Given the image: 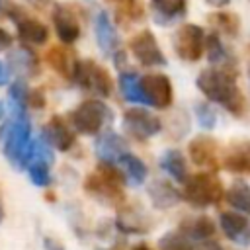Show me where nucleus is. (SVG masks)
Masks as SVG:
<instances>
[{
  "mask_svg": "<svg viewBox=\"0 0 250 250\" xmlns=\"http://www.w3.org/2000/svg\"><path fill=\"white\" fill-rule=\"evenodd\" d=\"M43 246H45V250H64L57 240H53V238H45L43 240Z\"/></svg>",
  "mask_w": 250,
  "mask_h": 250,
  "instance_id": "obj_38",
  "label": "nucleus"
},
{
  "mask_svg": "<svg viewBox=\"0 0 250 250\" xmlns=\"http://www.w3.org/2000/svg\"><path fill=\"white\" fill-rule=\"evenodd\" d=\"M188 152H189L191 162L197 166H207V168L219 166V158H217L219 148H217L215 139L209 135H197L195 139H191Z\"/></svg>",
  "mask_w": 250,
  "mask_h": 250,
  "instance_id": "obj_13",
  "label": "nucleus"
},
{
  "mask_svg": "<svg viewBox=\"0 0 250 250\" xmlns=\"http://www.w3.org/2000/svg\"><path fill=\"white\" fill-rule=\"evenodd\" d=\"M94 31H96V41H98L100 49H102L105 55L115 53V49H117V45H119V35H117V29H115L113 21L109 20V14H107V12L102 10V12L96 14Z\"/></svg>",
  "mask_w": 250,
  "mask_h": 250,
  "instance_id": "obj_14",
  "label": "nucleus"
},
{
  "mask_svg": "<svg viewBox=\"0 0 250 250\" xmlns=\"http://www.w3.org/2000/svg\"><path fill=\"white\" fill-rule=\"evenodd\" d=\"M123 129L135 139L145 141L160 133L162 121L145 107H129L123 111Z\"/></svg>",
  "mask_w": 250,
  "mask_h": 250,
  "instance_id": "obj_8",
  "label": "nucleus"
},
{
  "mask_svg": "<svg viewBox=\"0 0 250 250\" xmlns=\"http://www.w3.org/2000/svg\"><path fill=\"white\" fill-rule=\"evenodd\" d=\"M119 90L127 102L133 104H148L141 86V78L137 72H119Z\"/></svg>",
  "mask_w": 250,
  "mask_h": 250,
  "instance_id": "obj_26",
  "label": "nucleus"
},
{
  "mask_svg": "<svg viewBox=\"0 0 250 250\" xmlns=\"http://www.w3.org/2000/svg\"><path fill=\"white\" fill-rule=\"evenodd\" d=\"M150 2L154 8V20L160 25H166L168 20L184 16L186 12V0H150Z\"/></svg>",
  "mask_w": 250,
  "mask_h": 250,
  "instance_id": "obj_28",
  "label": "nucleus"
},
{
  "mask_svg": "<svg viewBox=\"0 0 250 250\" xmlns=\"http://www.w3.org/2000/svg\"><path fill=\"white\" fill-rule=\"evenodd\" d=\"M223 166L229 172H250V141H236L223 156Z\"/></svg>",
  "mask_w": 250,
  "mask_h": 250,
  "instance_id": "obj_18",
  "label": "nucleus"
},
{
  "mask_svg": "<svg viewBox=\"0 0 250 250\" xmlns=\"http://www.w3.org/2000/svg\"><path fill=\"white\" fill-rule=\"evenodd\" d=\"M123 174L111 164V162H100L98 170L92 172L86 180H84V189L96 197L98 201H102L104 205H111V207H119L125 201L123 195Z\"/></svg>",
  "mask_w": 250,
  "mask_h": 250,
  "instance_id": "obj_2",
  "label": "nucleus"
},
{
  "mask_svg": "<svg viewBox=\"0 0 250 250\" xmlns=\"http://www.w3.org/2000/svg\"><path fill=\"white\" fill-rule=\"evenodd\" d=\"M133 250H150V248H148L146 244H139V246H135Z\"/></svg>",
  "mask_w": 250,
  "mask_h": 250,
  "instance_id": "obj_42",
  "label": "nucleus"
},
{
  "mask_svg": "<svg viewBox=\"0 0 250 250\" xmlns=\"http://www.w3.org/2000/svg\"><path fill=\"white\" fill-rule=\"evenodd\" d=\"M117 162L125 168V172H127V176H129L131 184L139 186V184H143V182H145V178H146L148 170H146V164H145L139 156H135V154H131V152H123V154L119 156V160H117Z\"/></svg>",
  "mask_w": 250,
  "mask_h": 250,
  "instance_id": "obj_29",
  "label": "nucleus"
},
{
  "mask_svg": "<svg viewBox=\"0 0 250 250\" xmlns=\"http://www.w3.org/2000/svg\"><path fill=\"white\" fill-rule=\"evenodd\" d=\"M195 115H197V121L203 129H213L217 125V111L209 104H197L195 105Z\"/></svg>",
  "mask_w": 250,
  "mask_h": 250,
  "instance_id": "obj_35",
  "label": "nucleus"
},
{
  "mask_svg": "<svg viewBox=\"0 0 250 250\" xmlns=\"http://www.w3.org/2000/svg\"><path fill=\"white\" fill-rule=\"evenodd\" d=\"M207 20L227 35H236L240 29V20L232 12H215V14H209Z\"/></svg>",
  "mask_w": 250,
  "mask_h": 250,
  "instance_id": "obj_31",
  "label": "nucleus"
},
{
  "mask_svg": "<svg viewBox=\"0 0 250 250\" xmlns=\"http://www.w3.org/2000/svg\"><path fill=\"white\" fill-rule=\"evenodd\" d=\"M4 115H6V107H4V102H0V121L4 119Z\"/></svg>",
  "mask_w": 250,
  "mask_h": 250,
  "instance_id": "obj_41",
  "label": "nucleus"
},
{
  "mask_svg": "<svg viewBox=\"0 0 250 250\" xmlns=\"http://www.w3.org/2000/svg\"><path fill=\"white\" fill-rule=\"evenodd\" d=\"M51 164L45 162V160H39V158H33L29 160L27 164V174H29V180L39 186V188H45L51 184V172H49Z\"/></svg>",
  "mask_w": 250,
  "mask_h": 250,
  "instance_id": "obj_32",
  "label": "nucleus"
},
{
  "mask_svg": "<svg viewBox=\"0 0 250 250\" xmlns=\"http://www.w3.org/2000/svg\"><path fill=\"white\" fill-rule=\"evenodd\" d=\"M184 199L193 207H209L223 199V184L213 172H199L186 178Z\"/></svg>",
  "mask_w": 250,
  "mask_h": 250,
  "instance_id": "obj_4",
  "label": "nucleus"
},
{
  "mask_svg": "<svg viewBox=\"0 0 250 250\" xmlns=\"http://www.w3.org/2000/svg\"><path fill=\"white\" fill-rule=\"evenodd\" d=\"M8 78H10V68H6L4 62H0V86H4L8 82Z\"/></svg>",
  "mask_w": 250,
  "mask_h": 250,
  "instance_id": "obj_39",
  "label": "nucleus"
},
{
  "mask_svg": "<svg viewBox=\"0 0 250 250\" xmlns=\"http://www.w3.org/2000/svg\"><path fill=\"white\" fill-rule=\"evenodd\" d=\"M72 80L78 86H82L84 90L98 94L100 98H107L113 90V82H111L109 72L102 64H98L96 61H90V59L76 62Z\"/></svg>",
  "mask_w": 250,
  "mask_h": 250,
  "instance_id": "obj_6",
  "label": "nucleus"
},
{
  "mask_svg": "<svg viewBox=\"0 0 250 250\" xmlns=\"http://www.w3.org/2000/svg\"><path fill=\"white\" fill-rule=\"evenodd\" d=\"M107 121H111V109L100 100H86L70 111V123L82 135H98Z\"/></svg>",
  "mask_w": 250,
  "mask_h": 250,
  "instance_id": "obj_5",
  "label": "nucleus"
},
{
  "mask_svg": "<svg viewBox=\"0 0 250 250\" xmlns=\"http://www.w3.org/2000/svg\"><path fill=\"white\" fill-rule=\"evenodd\" d=\"M225 199L236 211L250 215V186L244 180H234L225 193Z\"/></svg>",
  "mask_w": 250,
  "mask_h": 250,
  "instance_id": "obj_27",
  "label": "nucleus"
},
{
  "mask_svg": "<svg viewBox=\"0 0 250 250\" xmlns=\"http://www.w3.org/2000/svg\"><path fill=\"white\" fill-rule=\"evenodd\" d=\"M41 137H43L53 148H57V150H61V152L70 150V148L74 146V141H76L72 129H70V127L66 125V121H64L62 117H59V115L51 117V121L43 127Z\"/></svg>",
  "mask_w": 250,
  "mask_h": 250,
  "instance_id": "obj_12",
  "label": "nucleus"
},
{
  "mask_svg": "<svg viewBox=\"0 0 250 250\" xmlns=\"http://www.w3.org/2000/svg\"><path fill=\"white\" fill-rule=\"evenodd\" d=\"M53 23H55V31H57L59 39L64 45H70V43H74L80 37L78 18H76V14L68 6H62V4L55 6V10H53Z\"/></svg>",
  "mask_w": 250,
  "mask_h": 250,
  "instance_id": "obj_11",
  "label": "nucleus"
},
{
  "mask_svg": "<svg viewBox=\"0 0 250 250\" xmlns=\"http://www.w3.org/2000/svg\"><path fill=\"white\" fill-rule=\"evenodd\" d=\"M180 230L186 232L191 240H207L215 234L217 227L207 215H197V217H191V219L184 221Z\"/></svg>",
  "mask_w": 250,
  "mask_h": 250,
  "instance_id": "obj_23",
  "label": "nucleus"
},
{
  "mask_svg": "<svg viewBox=\"0 0 250 250\" xmlns=\"http://www.w3.org/2000/svg\"><path fill=\"white\" fill-rule=\"evenodd\" d=\"M115 225L121 232H129V234H141L150 230V219L143 213V209H123L119 211Z\"/></svg>",
  "mask_w": 250,
  "mask_h": 250,
  "instance_id": "obj_21",
  "label": "nucleus"
},
{
  "mask_svg": "<svg viewBox=\"0 0 250 250\" xmlns=\"http://www.w3.org/2000/svg\"><path fill=\"white\" fill-rule=\"evenodd\" d=\"M209 6H215V8H223V6H229L230 0H205Z\"/></svg>",
  "mask_w": 250,
  "mask_h": 250,
  "instance_id": "obj_40",
  "label": "nucleus"
},
{
  "mask_svg": "<svg viewBox=\"0 0 250 250\" xmlns=\"http://www.w3.org/2000/svg\"><path fill=\"white\" fill-rule=\"evenodd\" d=\"M37 2H43L45 4V2H51V0H37Z\"/></svg>",
  "mask_w": 250,
  "mask_h": 250,
  "instance_id": "obj_44",
  "label": "nucleus"
},
{
  "mask_svg": "<svg viewBox=\"0 0 250 250\" xmlns=\"http://www.w3.org/2000/svg\"><path fill=\"white\" fill-rule=\"evenodd\" d=\"M195 86L203 96L221 107H225L232 115H242L246 111V100L240 92L236 78L227 68H205L197 74Z\"/></svg>",
  "mask_w": 250,
  "mask_h": 250,
  "instance_id": "obj_1",
  "label": "nucleus"
},
{
  "mask_svg": "<svg viewBox=\"0 0 250 250\" xmlns=\"http://www.w3.org/2000/svg\"><path fill=\"white\" fill-rule=\"evenodd\" d=\"M221 230L225 236L240 246L250 244V221L238 213H223L221 215Z\"/></svg>",
  "mask_w": 250,
  "mask_h": 250,
  "instance_id": "obj_16",
  "label": "nucleus"
},
{
  "mask_svg": "<svg viewBox=\"0 0 250 250\" xmlns=\"http://www.w3.org/2000/svg\"><path fill=\"white\" fill-rule=\"evenodd\" d=\"M129 49L135 55V59L145 66H164L166 64V57H164L162 49L158 47L154 35L148 29L137 33L129 41Z\"/></svg>",
  "mask_w": 250,
  "mask_h": 250,
  "instance_id": "obj_9",
  "label": "nucleus"
},
{
  "mask_svg": "<svg viewBox=\"0 0 250 250\" xmlns=\"http://www.w3.org/2000/svg\"><path fill=\"white\" fill-rule=\"evenodd\" d=\"M117 6V14L125 20H137L143 16V6L137 0H109Z\"/></svg>",
  "mask_w": 250,
  "mask_h": 250,
  "instance_id": "obj_33",
  "label": "nucleus"
},
{
  "mask_svg": "<svg viewBox=\"0 0 250 250\" xmlns=\"http://www.w3.org/2000/svg\"><path fill=\"white\" fill-rule=\"evenodd\" d=\"M123 152H127V143L115 131H105V133H102L98 137V141H96V156L100 158V162L115 164Z\"/></svg>",
  "mask_w": 250,
  "mask_h": 250,
  "instance_id": "obj_15",
  "label": "nucleus"
},
{
  "mask_svg": "<svg viewBox=\"0 0 250 250\" xmlns=\"http://www.w3.org/2000/svg\"><path fill=\"white\" fill-rule=\"evenodd\" d=\"M8 68H12L14 72H18L20 76H25V78L27 76H35L39 72V59L31 49L20 47V49L10 53Z\"/></svg>",
  "mask_w": 250,
  "mask_h": 250,
  "instance_id": "obj_19",
  "label": "nucleus"
},
{
  "mask_svg": "<svg viewBox=\"0 0 250 250\" xmlns=\"http://www.w3.org/2000/svg\"><path fill=\"white\" fill-rule=\"evenodd\" d=\"M4 221V205H2V201H0V223Z\"/></svg>",
  "mask_w": 250,
  "mask_h": 250,
  "instance_id": "obj_43",
  "label": "nucleus"
},
{
  "mask_svg": "<svg viewBox=\"0 0 250 250\" xmlns=\"http://www.w3.org/2000/svg\"><path fill=\"white\" fill-rule=\"evenodd\" d=\"M27 96H29V88L27 84L18 78L16 82H12V86L8 88V98H10V104H18V105H27Z\"/></svg>",
  "mask_w": 250,
  "mask_h": 250,
  "instance_id": "obj_34",
  "label": "nucleus"
},
{
  "mask_svg": "<svg viewBox=\"0 0 250 250\" xmlns=\"http://www.w3.org/2000/svg\"><path fill=\"white\" fill-rule=\"evenodd\" d=\"M148 197H150V203L156 207V209H170L174 205H178L184 195L168 182V180H154L148 184Z\"/></svg>",
  "mask_w": 250,
  "mask_h": 250,
  "instance_id": "obj_17",
  "label": "nucleus"
},
{
  "mask_svg": "<svg viewBox=\"0 0 250 250\" xmlns=\"http://www.w3.org/2000/svg\"><path fill=\"white\" fill-rule=\"evenodd\" d=\"M248 78H250V72H248Z\"/></svg>",
  "mask_w": 250,
  "mask_h": 250,
  "instance_id": "obj_46",
  "label": "nucleus"
},
{
  "mask_svg": "<svg viewBox=\"0 0 250 250\" xmlns=\"http://www.w3.org/2000/svg\"><path fill=\"white\" fill-rule=\"evenodd\" d=\"M16 27H18V35L21 41L31 43V45H43L49 39V29L45 23H41L39 20L33 18H25L20 16L16 20Z\"/></svg>",
  "mask_w": 250,
  "mask_h": 250,
  "instance_id": "obj_20",
  "label": "nucleus"
},
{
  "mask_svg": "<svg viewBox=\"0 0 250 250\" xmlns=\"http://www.w3.org/2000/svg\"><path fill=\"white\" fill-rule=\"evenodd\" d=\"M4 154L18 168L29 164L33 154V141H31V123L25 113L14 115L10 125L4 129Z\"/></svg>",
  "mask_w": 250,
  "mask_h": 250,
  "instance_id": "obj_3",
  "label": "nucleus"
},
{
  "mask_svg": "<svg viewBox=\"0 0 250 250\" xmlns=\"http://www.w3.org/2000/svg\"><path fill=\"white\" fill-rule=\"evenodd\" d=\"M98 250H105V248H98Z\"/></svg>",
  "mask_w": 250,
  "mask_h": 250,
  "instance_id": "obj_45",
  "label": "nucleus"
},
{
  "mask_svg": "<svg viewBox=\"0 0 250 250\" xmlns=\"http://www.w3.org/2000/svg\"><path fill=\"white\" fill-rule=\"evenodd\" d=\"M158 250H193V242L186 232L170 230L158 238Z\"/></svg>",
  "mask_w": 250,
  "mask_h": 250,
  "instance_id": "obj_30",
  "label": "nucleus"
},
{
  "mask_svg": "<svg viewBox=\"0 0 250 250\" xmlns=\"http://www.w3.org/2000/svg\"><path fill=\"white\" fill-rule=\"evenodd\" d=\"M141 86L146 102L156 109H166L174 100L172 82L164 74H145L141 76Z\"/></svg>",
  "mask_w": 250,
  "mask_h": 250,
  "instance_id": "obj_10",
  "label": "nucleus"
},
{
  "mask_svg": "<svg viewBox=\"0 0 250 250\" xmlns=\"http://www.w3.org/2000/svg\"><path fill=\"white\" fill-rule=\"evenodd\" d=\"M205 49V33L195 23H182L174 35V51L182 61L195 62Z\"/></svg>",
  "mask_w": 250,
  "mask_h": 250,
  "instance_id": "obj_7",
  "label": "nucleus"
},
{
  "mask_svg": "<svg viewBox=\"0 0 250 250\" xmlns=\"http://www.w3.org/2000/svg\"><path fill=\"white\" fill-rule=\"evenodd\" d=\"M47 62H49V66H51L57 74H61V76L72 80V76H74V66H76L78 61H76V57H74L72 51H68V49H64V47H51L49 53H47Z\"/></svg>",
  "mask_w": 250,
  "mask_h": 250,
  "instance_id": "obj_22",
  "label": "nucleus"
},
{
  "mask_svg": "<svg viewBox=\"0 0 250 250\" xmlns=\"http://www.w3.org/2000/svg\"><path fill=\"white\" fill-rule=\"evenodd\" d=\"M27 105L41 109V107L45 105V96H43V92H41V90H29V96H27Z\"/></svg>",
  "mask_w": 250,
  "mask_h": 250,
  "instance_id": "obj_36",
  "label": "nucleus"
},
{
  "mask_svg": "<svg viewBox=\"0 0 250 250\" xmlns=\"http://www.w3.org/2000/svg\"><path fill=\"white\" fill-rule=\"evenodd\" d=\"M205 51H207V59L211 64H217L219 68H227V70L232 64V57L217 33H209L205 37Z\"/></svg>",
  "mask_w": 250,
  "mask_h": 250,
  "instance_id": "obj_25",
  "label": "nucleus"
},
{
  "mask_svg": "<svg viewBox=\"0 0 250 250\" xmlns=\"http://www.w3.org/2000/svg\"><path fill=\"white\" fill-rule=\"evenodd\" d=\"M10 45H12V35H10L6 29H2V27H0V51L8 49Z\"/></svg>",
  "mask_w": 250,
  "mask_h": 250,
  "instance_id": "obj_37",
  "label": "nucleus"
},
{
  "mask_svg": "<svg viewBox=\"0 0 250 250\" xmlns=\"http://www.w3.org/2000/svg\"><path fill=\"white\" fill-rule=\"evenodd\" d=\"M158 164H160V168H162L170 178H174V180H178V182H186V178H188L186 158H184V154H182L178 148H168V150L160 156Z\"/></svg>",
  "mask_w": 250,
  "mask_h": 250,
  "instance_id": "obj_24",
  "label": "nucleus"
}]
</instances>
